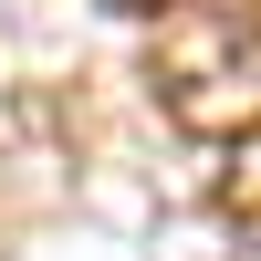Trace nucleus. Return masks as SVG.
Returning <instances> with one entry per match:
<instances>
[{"label": "nucleus", "mask_w": 261, "mask_h": 261, "mask_svg": "<svg viewBox=\"0 0 261 261\" xmlns=\"http://www.w3.org/2000/svg\"><path fill=\"white\" fill-rule=\"evenodd\" d=\"M157 84L188 136H220V146L261 136V21H241V11L157 21Z\"/></svg>", "instance_id": "f257e3e1"}, {"label": "nucleus", "mask_w": 261, "mask_h": 261, "mask_svg": "<svg viewBox=\"0 0 261 261\" xmlns=\"http://www.w3.org/2000/svg\"><path fill=\"white\" fill-rule=\"evenodd\" d=\"M220 220L241 230V241H261V136L220 146Z\"/></svg>", "instance_id": "f03ea898"}, {"label": "nucleus", "mask_w": 261, "mask_h": 261, "mask_svg": "<svg viewBox=\"0 0 261 261\" xmlns=\"http://www.w3.org/2000/svg\"><path fill=\"white\" fill-rule=\"evenodd\" d=\"M115 11H136V21H178V11H199V0H115Z\"/></svg>", "instance_id": "7ed1b4c3"}]
</instances>
